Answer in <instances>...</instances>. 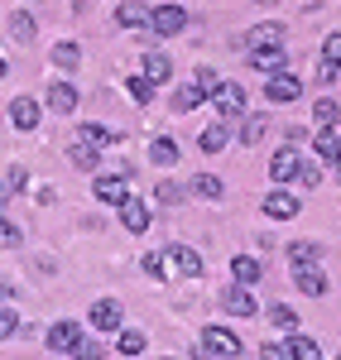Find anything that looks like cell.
Listing matches in <instances>:
<instances>
[{"label":"cell","mask_w":341,"mask_h":360,"mask_svg":"<svg viewBox=\"0 0 341 360\" xmlns=\"http://www.w3.org/2000/svg\"><path fill=\"white\" fill-rule=\"evenodd\" d=\"M240 351H245V341L231 332V327H207V332H202V351H198V356L202 360H212V356H217V360H236Z\"/></svg>","instance_id":"6da1fadb"},{"label":"cell","mask_w":341,"mask_h":360,"mask_svg":"<svg viewBox=\"0 0 341 360\" xmlns=\"http://www.w3.org/2000/svg\"><path fill=\"white\" fill-rule=\"evenodd\" d=\"M144 29H154L159 39H173V34L188 29V10L183 5H159V10H149V25Z\"/></svg>","instance_id":"7a4b0ae2"},{"label":"cell","mask_w":341,"mask_h":360,"mask_svg":"<svg viewBox=\"0 0 341 360\" xmlns=\"http://www.w3.org/2000/svg\"><path fill=\"white\" fill-rule=\"evenodd\" d=\"M217 303L226 307L231 317H255V312H259V303L250 298V288H245V283H231V288H221V298H217Z\"/></svg>","instance_id":"3957f363"},{"label":"cell","mask_w":341,"mask_h":360,"mask_svg":"<svg viewBox=\"0 0 341 360\" xmlns=\"http://www.w3.org/2000/svg\"><path fill=\"white\" fill-rule=\"evenodd\" d=\"M264 96H269L274 106H284V101H298V96H303V82H298L293 72H274V77H269V86H264Z\"/></svg>","instance_id":"277c9868"},{"label":"cell","mask_w":341,"mask_h":360,"mask_svg":"<svg viewBox=\"0 0 341 360\" xmlns=\"http://www.w3.org/2000/svg\"><path fill=\"white\" fill-rule=\"evenodd\" d=\"M91 193H96V202H125L130 197V188H125V173H101L96 183H91Z\"/></svg>","instance_id":"5b68a950"},{"label":"cell","mask_w":341,"mask_h":360,"mask_svg":"<svg viewBox=\"0 0 341 360\" xmlns=\"http://www.w3.org/2000/svg\"><path fill=\"white\" fill-rule=\"evenodd\" d=\"M44 341H49V351H63V356H72V346L82 341V327H77V322H53Z\"/></svg>","instance_id":"8992f818"},{"label":"cell","mask_w":341,"mask_h":360,"mask_svg":"<svg viewBox=\"0 0 341 360\" xmlns=\"http://www.w3.org/2000/svg\"><path fill=\"white\" fill-rule=\"evenodd\" d=\"M298 164H303V159H298V149L284 144V149L269 159V178H274V183H288V178H298Z\"/></svg>","instance_id":"52a82bcc"},{"label":"cell","mask_w":341,"mask_h":360,"mask_svg":"<svg viewBox=\"0 0 341 360\" xmlns=\"http://www.w3.org/2000/svg\"><path fill=\"white\" fill-rule=\"evenodd\" d=\"M164 259H173V269H178L183 278H198L202 274V255L193 245H169V255H164Z\"/></svg>","instance_id":"ba28073f"},{"label":"cell","mask_w":341,"mask_h":360,"mask_svg":"<svg viewBox=\"0 0 341 360\" xmlns=\"http://www.w3.org/2000/svg\"><path fill=\"white\" fill-rule=\"evenodd\" d=\"M264 212H269L274 221H293V217L303 212V202H298L293 193H269L264 197Z\"/></svg>","instance_id":"9c48e42d"},{"label":"cell","mask_w":341,"mask_h":360,"mask_svg":"<svg viewBox=\"0 0 341 360\" xmlns=\"http://www.w3.org/2000/svg\"><path fill=\"white\" fill-rule=\"evenodd\" d=\"M120 226H125V231H135V236L149 231V207H144L140 197H125V202H120Z\"/></svg>","instance_id":"30bf717a"},{"label":"cell","mask_w":341,"mask_h":360,"mask_svg":"<svg viewBox=\"0 0 341 360\" xmlns=\"http://www.w3.org/2000/svg\"><path fill=\"white\" fill-rule=\"evenodd\" d=\"M91 327H96V332H115V327H120V303H115V298H96V303H91Z\"/></svg>","instance_id":"8fae6325"},{"label":"cell","mask_w":341,"mask_h":360,"mask_svg":"<svg viewBox=\"0 0 341 360\" xmlns=\"http://www.w3.org/2000/svg\"><path fill=\"white\" fill-rule=\"evenodd\" d=\"M49 111L53 115H72L77 111V86L72 82H53L49 86Z\"/></svg>","instance_id":"7c38bea8"},{"label":"cell","mask_w":341,"mask_h":360,"mask_svg":"<svg viewBox=\"0 0 341 360\" xmlns=\"http://www.w3.org/2000/svg\"><path fill=\"white\" fill-rule=\"evenodd\" d=\"M212 96H217V111L221 115H245V91H240L236 82H221Z\"/></svg>","instance_id":"4fadbf2b"},{"label":"cell","mask_w":341,"mask_h":360,"mask_svg":"<svg viewBox=\"0 0 341 360\" xmlns=\"http://www.w3.org/2000/svg\"><path fill=\"white\" fill-rule=\"evenodd\" d=\"M10 125H15V130H34V125H39V101L15 96V101H10Z\"/></svg>","instance_id":"5bb4252c"},{"label":"cell","mask_w":341,"mask_h":360,"mask_svg":"<svg viewBox=\"0 0 341 360\" xmlns=\"http://www.w3.org/2000/svg\"><path fill=\"white\" fill-rule=\"evenodd\" d=\"M140 77H144V82H149V86L169 82V77H173V63H169V58H164V53H149V58H144V63H140Z\"/></svg>","instance_id":"9a60e30c"},{"label":"cell","mask_w":341,"mask_h":360,"mask_svg":"<svg viewBox=\"0 0 341 360\" xmlns=\"http://www.w3.org/2000/svg\"><path fill=\"white\" fill-rule=\"evenodd\" d=\"M284 63H288V49H250V68L269 72V77H274Z\"/></svg>","instance_id":"2e32d148"},{"label":"cell","mask_w":341,"mask_h":360,"mask_svg":"<svg viewBox=\"0 0 341 360\" xmlns=\"http://www.w3.org/2000/svg\"><path fill=\"white\" fill-rule=\"evenodd\" d=\"M115 25H125V29H144V25H149V10H144L140 0H120V5H115Z\"/></svg>","instance_id":"e0dca14e"},{"label":"cell","mask_w":341,"mask_h":360,"mask_svg":"<svg viewBox=\"0 0 341 360\" xmlns=\"http://www.w3.org/2000/svg\"><path fill=\"white\" fill-rule=\"evenodd\" d=\"M317 259H322V250H317L313 240H293V245H288V264H293V269H313Z\"/></svg>","instance_id":"ac0fdd59"},{"label":"cell","mask_w":341,"mask_h":360,"mask_svg":"<svg viewBox=\"0 0 341 360\" xmlns=\"http://www.w3.org/2000/svg\"><path fill=\"white\" fill-rule=\"evenodd\" d=\"M231 274H236V283H245V288H250V283H259L264 264H259V259H250V255H236V259H231Z\"/></svg>","instance_id":"d6986e66"},{"label":"cell","mask_w":341,"mask_h":360,"mask_svg":"<svg viewBox=\"0 0 341 360\" xmlns=\"http://www.w3.org/2000/svg\"><path fill=\"white\" fill-rule=\"evenodd\" d=\"M250 49H284V29H279V25H255Z\"/></svg>","instance_id":"ffe728a7"},{"label":"cell","mask_w":341,"mask_h":360,"mask_svg":"<svg viewBox=\"0 0 341 360\" xmlns=\"http://www.w3.org/2000/svg\"><path fill=\"white\" fill-rule=\"evenodd\" d=\"M293 274H298V288L308 298H327V274H317V269H293Z\"/></svg>","instance_id":"44dd1931"},{"label":"cell","mask_w":341,"mask_h":360,"mask_svg":"<svg viewBox=\"0 0 341 360\" xmlns=\"http://www.w3.org/2000/svg\"><path fill=\"white\" fill-rule=\"evenodd\" d=\"M313 149H317V159H322V164H337V159H341V139L332 135V130H322V135L313 139Z\"/></svg>","instance_id":"7402d4cb"},{"label":"cell","mask_w":341,"mask_h":360,"mask_svg":"<svg viewBox=\"0 0 341 360\" xmlns=\"http://www.w3.org/2000/svg\"><path fill=\"white\" fill-rule=\"evenodd\" d=\"M293 360H322V351H317V341L313 336H288V346H284Z\"/></svg>","instance_id":"603a6c76"},{"label":"cell","mask_w":341,"mask_h":360,"mask_svg":"<svg viewBox=\"0 0 341 360\" xmlns=\"http://www.w3.org/2000/svg\"><path fill=\"white\" fill-rule=\"evenodd\" d=\"M202 101H207V96H202L198 82H188V86H178V91H173V106H178V111H198Z\"/></svg>","instance_id":"cb8c5ba5"},{"label":"cell","mask_w":341,"mask_h":360,"mask_svg":"<svg viewBox=\"0 0 341 360\" xmlns=\"http://www.w3.org/2000/svg\"><path fill=\"white\" fill-rule=\"evenodd\" d=\"M193 193L207 197V202H221V193H226V188H221V178H212V173H198V178H193Z\"/></svg>","instance_id":"d4e9b609"},{"label":"cell","mask_w":341,"mask_h":360,"mask_svg":"<svg viewBox=\"0 0 341 360\" xmlns=\"http://www.w3.org/2000/svg\"><path fill=\"white\" fill-rule=\"evenodd\" d=\"M313 120H317V125H322V130H332V125H337V120H341V106H337V101H332V96H322V101H317V106H313Z\"/></svg>","instance_id":"484cf974"},{"label":"cell","mask_w":341,"mask_h":360,"mask_svg":"<svg viewBox=\"0 0 341 360\" xmlns=\"http://www.w3.org/2000/svg\"><path fill=\"white\" fill-rule=\"evenodd\" d=\"M10 39H20V44L34 39V15H29V10H15V15H10Z\"/></svg>","instance_id":"4316f807"},{"label":"cell","mask_w":341,"mask_h":360,"mask_svg":"<svg viewBox=\"0 0 341 360\" xmlns=\"http://www.w3.org/2000/svg\"><path fill=\"white\" fill-rule=\"evenodd\" d=\"M77 139H82V144H91V149H106L115 135L106 130V125H82V130H77Z\"/></svg>","instance_id":"83f0119b"},{"label":"cell","mask_w":341,"mask_h":360,"mask_svg":"<svg viewBox=\"0 0 341 360\" xmlns=\"http://www.w3.org/2000/svg\"><path fill=\"white\" fill-rule=\"evenodd\" d=\"M198 144L207 149V154H221V149H226V125H207Z\"/></svg>","instance_id":"f1b7e54d"},{"label":"cell","mask_w":341,"mask_h":360,"mask_svg":"<svg viewBox=\"0 0 341 360\" xmlns=\"http://www.w3.org/2000/svg\"><path fill=\"white\" fill-rule=\"evenodd\" d=\"M53 63L63 68V72H72V68L82 63V49H77V44H58V49H53Z\"/></svg>","instance_id":"f546056e"},{"label":"cell","mask_w":341,"mask_h":360,"mask_svg":"<svg viewBox=\"0 0 341 360\" xmlns=\"http://www.w3.org/2000/svg\"><path fill=\"white\" fill-rule=\"evenodd\" d=\"M96 154H101V149H91V144H82V139H72V149H67V159H72L77 168H96Z\"/></svg>","instance_id":"4dcf8cb0"},{"label":"cell","mask_w":341,"mask_h":360,"mask_svg":"<svg viewBox=\"0 0 341 360\" xmlns=\"http://www.w3.org/2000/svg\"><path fill=\"white\" fill-rule=\"evenodd\" d=\"M72 356H77V360H106V346H101L96 336H82V341L72 346Z\"/></svg>","instance_id":"1f68e13d"},{"label":"cell","mask_w":341,"mask_h":360,"mask_svg":"<svg viewBox=\"0 0 341 360\" xmlns=\"http://www.w3.org/2000/svg\"><path fill=\"white\" fill-rule=\"evenodd\" d=\"M149 159H154V164H178V144H173V139H154Z\"/></svg>","instance_id":"d6a6232c"},{"label":"cell","mask_w":341,"mask_h":360,"mask_svg":"<svg viewBox=\"0 0 341 360\" xmlns=\"http://www.w3.org/2000/svg\"><path fill=\"white\" fill-rule=\"evenodd\" d=\"M269 322L284 327V332H293V327H298V312H293L288 303H279V307H269Z\"/></svg>","instance_id":"836d02e7"},{"label":"cell","mask_w":341,"mask_h":360,"mask_svg":"<svg viewBox=\"0 0 341 360\" xmlns=\"http://www.w3.org/2000/svg\"><path fill=\"white\" fill-rule=\"evenodd\" d=\"M144 341H149L144 332H125L120 341H115V351H120V356H140V351H144Z\"/></svg>","instance_id":"e575fe53"},{"label":"cell","mask_w":341,"mask_h":360,"mask_svg":"<svg viewBox=\"0 0 341 360\" xmlns=\"http://www.w3.org/2000/svg\"><path fill=\"white\" fill-rule=\"evenodd\" d=\"M125 91H130V96H135V101H140V106H149V101H154V86L144 82L140 72H135V77H130V82H125Z\"/></svg>","instance_id":"d590c367"},{"label":"cell","mask_w":341,"mask_h":360,"mask_svg":"<svg viewBox=\"0 0 341 360\" xmlns=\"http://www.w3.org/2000/svg\"><path fill=\"white\" fill-rule=\"evenodd\" d=\"M259 135H264V115H250V120L240 125V144H255Z\"/></svg>","instance_id":"8d00e7d4"},{"label":"cell","mask_w":341,"mask_h":360,"mask_svg":"<svg viewBox=\"0 0 341 360\" xmlns=\"http://www.w3.org/2000/svg\"><path fill=\"white\" fill-rule=\"evenodd\" d=\"M154 197H159L164 207H178V202H183V188H178V183H159V188H154Z\"/></svg>","instance_id":"74e56055"},{"label":"cell","mask_w":341,"mask_h":360,"mask_svg":"<svg viewBox=\"0 0 341 360\" xmlns=\"http://www.w3.org/2000/svg\"><path fill=\"white\" fill-rule=\"evenodd\" d=\"M322 63H337V68H341V29H337V34H327V44H322Z\"/></svg>","instance_id":"f35d334b"},{"label":"cell","mask_w":341,"mask_h":360,"mask_svg":"<svg viewBox=\"0 0 341 360\" xmlns=\"http://www.w3.org/2000/svg\"><path fill=\"white\" fill-rule=\"evenodd\" d=\"M198 86H202V96H212V91L221 86V77H217L212 68H198Z\"/></svg>","instance_id":"ab89813d"},{"label":"cell","mask_w":341,"mask_h":360,"mask_svg":"<svg viewBox=\"0 0 341 360\" xmlns=\"http://www.w3.org/2000/svg\"><path fill=\"white\" fill-rule=\"evenodd\" d=\"M15 332H20V317H15L10 307H0V341H5V336H15Z\"/></svg>","instance_id":"60d3db41"},{"label":"cell","mask_w":341,"mask_h":360,"mask_svg":"<svg viewBox=\"0 0 341 360\" xmlns=\"http://www.w3.org/2000/svg\"><path fill=\"white\" fill-rule=\"evenodd\" d=\"M0 245H20V226L0 217Z\"/></svg>","instance_id":"b9f144b4"},{"label":"cell","mask_w":341,"mask_h":360,"mask_svg":"<svg viewBox=\"0 0 341 360\" xmlns=\"http://www.w3.org/2000/svg\"><path fill=\"white\" fill-rule=\"evenodd\" d=\"M317 178H322V173H317L313 164H298V183H303V188H317Z\"/></svg>","instance_id":"7bdbcfd3"},{"label":"cell","mask_w":341,"mask_h":360,"mask_svg":"<svg viewBox=\"0 0 341 360\" xmlns=\"http://www.w3.org/2000/svg\"><path fill=\"white\" fill-rule=\"evenodd\" d=\"M144 274L164 278V255H144Z\"/></svg>","instance_id":"ee69618b"},{"label":"cell","mask_w":341,"mask_h":360,"mask_svg":"<svg viewBox=\"0 0 341 360\" xmlns=\"http://www.w3.org/2000/svg\"><path fill=\"white\" fill-rule=\"evenodd\" d=\"M317 77H322V82H337L341 68H337V63H322V68H317Z\"/></svg>","instance_id":"f6af8a7d"},{"label":"cell","mask_w":341,"mask_h":360,"mask_svg":"<svg viewBox=\"0 0 341 360\" xmlns=\"http://www.w3.org/2000/svg\"><path fill=\"white\" fill-rule=\"evenodd\" d=\"M264 360H288V351L279 346V341H274V346H264Z\"/></svg>","instance_id":"bcb514c9"},{"label":"cell","mask_w":341,"mask_h":360,"mask_svg":"<svg viewBox=\"0 0 341 360\" xmlns=\"http://www.w3.org/2000/svg\"><path fill=\"white\" fill-rule=\"evenodd\" d=\"M5 298H15V283H10V278H0V303H5Z\"/></svg>","instance_id":"7dc6e473"},{"label":"cell","mask_w":341,"mask_h":360,"mask_svg":"<svg viewBox=\"0 0 341 360\" xmlns=\"http://www.w3.org/2000/svg\"><path fill=\"white\" fill-rule=\"evenodd\" d=\"M259 5H279V0H259Z\"/></svg>","instance_id":"c3c4849f"},{"label":"cell","mask_w":341,"mask_h":360,"mask_svg":"<svg viewBox=\"0 0 341 360\" xmlns=\"http://www.w3.org/2000/svg\"><path fill=\"white\" fill-rule=\"evenodd\" d=\"M0 77H5V58H0Z\"/></svg>","instance_id":"681fc988"},{"label":"cell","mask_w":341,"mask_h":360,"mask_svg":"<svg viewBox=\"0 0 341 360\" xmlns=\"http://www.w3.org/2000/svg\"><path fill=\"white\" fill-rule=\"evenodd\" d=\"M337 173H341V159H337Z\"/></svg>","instance_id":"f907efd6"}]
</instances>
